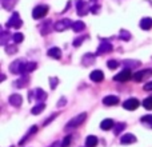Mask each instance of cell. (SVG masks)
Instances as JSON below:
<instances>
[{"label":"cell","instance_id":"1","mask_svg":"<svg viewBox=\"0 0 152 147\" xmlns=\"http://www.w3.org/2000/svg\"><path fill=\"white\" fill-rule=\"evenodd\" d=\"M86 118H87V114L86 112H81V114H79L77 116H75V118H72L71 121L67 123V129H74V127H77V126H80L81 123H83L84 121H86Z\"/></svg>","mask_w":152,"mask_h":147},{"label":"cell","instance_id":"2","mask_svg":"<svg viewBox=\"0 0 152 147\" xmlns=\"http://www.w3.org/2000/svg\"><path fill=\"white\" fill-rule=\"evenodd\" d=\"M72 24H74V23H72L69 19H64V20L58 21V23L53 26V28H55V31L61 32V31H66V29L69 28V27H72Z\"/></svg>","mask_w":152,"mask_h":147},{"label":"cell","instance_id":"3","mask_svg":"<svg viewBox=\"0 0 152 147\" xmlns=\"http://www.w3.org/2000/svg\"><path fill=\"white\" fill-rule=\"evenodd\" d=\"M21 24H23V21L20 20V18H19V13L18 12H13L12 16H11V19L8 20L7 23V27H12V28H19V27H21Z\"/></svg>","mask_w":152,"mask_h":147},{"label":"cell","instance_id":"4","mask_svg":"<svg viewBox=\"0 0 152 147\" xmlns=\"http://www.w3.org/2000/svg\"><path fill=\"white\" fill-rule=\"evenodd\" d=\"M47 12H48V7H45V5H37L32 11V16H34V19H42L47 15Z\"/></svg>","mask_w":152,"mask_h":147},{"label":"cell","instance_id":"5","mask_svg":"<svg viewBox=\"0 0 152 147\" xmlns=\"http://www.w3.org/2000/svg\"><path fill=\"white\" fill-rule=\"evenodd\" d=\"M150 76H152V70H142V71L136 72L132 78L135 82H143L144 79H148Z\"/></svg>","mask_w":152,"mask_h":147},{"label":"cell","instance_id":"6","mask_svg":"<svg viewBox=\"0 0 152 147\" xmlns=\"http://www.w3.org/2000/svg\"><path fill=\"white\" fill-rule=\"evenodd\" d=\"M123 107L128 111H134L139 107V100H137L136 98H129V99H127L126 102L123 103Z\"/></svg>","mask_w":152,"mask_h":147},{"label":"cell","instance_id":"7","mask_svg":"<svg viewBox=\"0 0 152 147\" xmlns=\"http://www.w3.org/2000/svg\"><path fill=\"white\" fill-rule=\"evenodd\" d=\"M132 76H134V75L131 74L129 70H124V71L119 72L118 75L113 76V80H116V82H127V80H129Z\"/></svg>","mask_w":152,"mask_h":147},{"label":"cell","instance_id":"8","mask_svg":"<svg viewBox=\"0 0 152 147\" xmlns=\"http://www.w3.org/2000/svg\"><path fill=\"white\" fill-rule=\"evenodd\" d=\"M112 51V44L108 42H103L102 44L97 47L96 50V55H103V54H107V52H111Z\"/></svg>","mask_w":152,"mask_h":147},{"label":"cell","instance_id":"9","mask_svg":"<svg viewBox=\"0 0 152 147\" xmlns=\"http://www.w3.org/2000/svg\"><path fill=\"white\" fill-rule=\"evenodd\" d=\"M23 67H24V63L20 60V59H19V60H15L10 66V71L12 74H21V71H23Z\"/></svg>","mask_w":152,"mask_h":147},{"label":"cell","instance_id":"10","mask_svg":"<svg viewBox=\"0 0 152 147\" xmlns=\"http://www.w3.org/2000/svg\"><path fill=\"white\" fill-rule=\"evenodd\" d=\"M8 102H10V104L13 106V107H20L21 102H23V98L19 94H12L10 96V99H8Z\"/></svg>","mask_w":152,"mask_h":147},{"label":"cell","instance_id":"11","mask_svg":"<svg viewBox=\"0 0 152 147\" xmlns=\"http://www.w3.org/2000/svg\"><path fill=\"white\" fill-rule=\"evenodd\" d=\"M89 78H91L92 82H96V83H100V82L104 79V74L103 71H100V70H95V71L91 72V75H89Z\"/></svg>","mask_w":152,"mask_h":147},{"label":"cell","instance_id":"12","mask_svg":"<svg viewBox=\"0 0 152 147\" xmlns=\"http://www.w3.org/2000/svg\"><path fill=\"white\" fill-rule=\"evenodd\" d=\"M103 104L105 106H116L119 104V98L115 96V95H108L103 99Z\"/></svg>","mask_w":152,"mask_h":147},{"label":"cell","instance_id":"13","mask_svg":"<svg viewBox=\"0 0 152 147\" xmlns=\"http://www.w3.org/2000/svg\"><path fill=\"white\" fill-rule=\"evenodd\" d=\"M120 142L123 143V145H132V143H135L136 142V137H135L134 134H126V135H123L121 137V139H120Z\"/></svg>","mask_w":152,"mask_h":147},{"label":"cell","instance_id":"14","mask_svg":"<svg viewBox=\"0 0 152 147\" xmlns=\"http://www.w3.org/2000/svg\"><path fill=\"white\" fill-rule=\"evenodd\" d=\"M123 64H124L126 68H136V67H140L142 62L140 60H134V59H126V60L123 62Z\"/></svg>","mask_w":152,"mask_h":147},{"label":"cell","instance_id":"15","mask_svg":"<svg viewBox=\"0 0 152 147\" xmlns=\"http://www.w3.org/2000/svg\"><path fill=\"white\" fill-rule=\"evenodd\" d=\"M76 8H77V13L80 16H84L87 12H88L87 5H86V3H84L83 0H77V1H76Z\"/></svg>","mask_w":152,"mask_h":147},{"label":"cell","instance_id":"16","mask_svg":"<svg viewBox=\"0 0 152 147\" xmlns=\"http://www.w3.org/2000/svg\"><path fill=\"white\" fill-rule=\"evenodd\" d=\"M47 54H48L50 58H53V59H60L61 58V51H60V48H58V47L50 48Z\"/></svg>","mask_w":152,"mask_h":147},{"label":"cell","instance_id":"17","mask_svg":"<svg viewBox=\"0 0 152 147\" xmlns=\"http://www.w3.org/2000/svg\"><path fill=\"white\" fill-rule=\"evenodd\" d=\"M45 98H47V94H45L42 88H36L34 91V99L35 100H39L40 102V100H44Z\"/></svg>","mask_w":152,"mask_h":147},{"label":"cell","instance_id":"18","mask_svg":"<svg viewBox=\"0 0 152 147\" xmlns=\"http://www.w3.org/2000/svg\"><path fill=\"white\" fill-rule=\"evenodd\" d=\"M95 56H96V54H87V55H84L83 56V64L84 66H91V64L95 62Z\"/></svg>","mask_w":152,"mask_h":147},{"label":"cell","instance_id":"19","mask_svg":"<svg viewBox=\"0 0 152 147\" xmlns=\"http://www.w3.org/2000/svg\"><path fill=\"white\" fill-rule=\"evenodd\" d=\"M140 27H142V29H151L152 28V19L151 18H144L142 19V21H140Z\"/></svg>","mask_w":152,"mask_h":147},{"label":"cell","instance_id":"20","mask_svg":"<svg viewBox=\"0 0 152 147\" xmlns=\"http://www.w3.org/2000/svg\"><path fill=\"white\" fill-rule=\"evenodd\" d=\"M28 82H29V78L27 75H24V76H21L19 80L15 82V86L19 87V88H23V87H26L27 84H28Z\"/></svg>","mask_w":152,"mask_h":147},{"label":"cell","instance_id":"21","mask_svg":"<svg viewBox=\"0 0 152 147\" xmlns=\"http://www.w3.org/2000/svg\"><path fill=\"white\" fill-rule=\"evenodd\" d=\"M97 142H99V140H97V138L95 137V135H89L86 139V146L87 147H96Z\"/></svg>","mask_w":152,"mask_h":147},{"label":"cell","instance_id":"22","mask_svg":"<svg viewBox=\"0 0 152 147\" xmlns=\"http://www.w3.org/2000/svg\"><path fill=\"white\" fill-rule=\"evenodd\" d=\"M34 70H36V63H35V62L24 63V67H23V71H21V74H24V72H31V71H34Z\"/></svg>","mask_w":152,"mask_h":147},{"label":"cell","instance_id":"23","mask_svg":"<svg viewBox=\"0 0 152 147\" xmlns=\"http://www.w3.org/2000/svg\"><path fill=\"white\" fill-rule=\"evenodd\" d=\"M112 126H113L112 119H104V121L100 123V129L102 130H110V129H112Z\"/></svg>","mask_w":152,"mask_h":147},{"label":"cell","instance_id":"24","mask_svg":"<svg viewBox=\"0 0 152 147\" xmlns=\"http://www.w3.org/2000/svg\"><path fill=\"white\" fill-rule=\"evenodd\" d=\"M84 28H86V24H84L83 21H80V20L75 21V23L72 24V29H74L75 32H81Z\"/></svg>","mask_w":152,"mask_h":147},{"label":"cell","instance_id":"25","mask_svg":"<svg viewBox=\"0 0 152 147\" xmlns=\"http://www.w3.org/2000/svg\"><path fill=\"white\" fill-rule=\"evenodd\" d=\"M140 122H142L144 126H147V127H150V129H152V115H144V116H142Z\"/></svg>","mask_w":152,"mask_h":147},{"label":"cell","instance_id":"26","mask_svg":"<svg viewBox=\"0 0 152 147\" xmlns=\"http://www.w3.org/2000/svg\"><path fill=\"white\" fill-rule=\"evenodd\" d=\"M44 108H45V104H44V103H40V104H37V106H35V107H32L31 114H34V115H39V114L42 112Z\"/></svg>","mask_w":152,"mask_h":147},{"label":"cell","instance_id":"27","mask_svg":"<svg viewBox=\"0 0 152 147\" xmlns=\"http://www.w3.org/2000/svg\"><path fill=\"white\" fill-rule=\"evenodd\" d=\"M36 131H37V127H36V126L31 127V129H29V131H28V134L26 135V138H23V139H21L20 142H19V145H20V146H21V145H24V142H26V140L28 139V138L31 137V135H34V134H35V132H36Z\"/></svg>","mask_w":152,"mask_h":147},{"label":"cell","instance_id":"28","mask_svg":"<svg viewBox=\"0 0 152 147\" xmlns=\"http://www.w3.org/2000/svg\"><path fill=\"white\" fill-rule=\"evenodd\" d=\"M119 37H120L121 40H124V42H128V40L131 39V34H129L128 31H126V29H121L120 34H119Z\"/></svg>","mask_w":152,"mask_h":147},{"label":"cell","instance_id":"29","mask_svg":"<svg viewBox=\"0 0 152 147\" xmlns=\"http://www.w3.org/2000/svg\"><path fill=\"white\" fill-rule=\"evenodd\" d=\"M12 40L15 43H21L24 40V35L20 34V32H16L15 35H12Z\"/></svg>","mask_w":152,"mask_h":147},{"label":"cell","instance_id":"30","mask_svg":"<svg viewBox=\"0 0 152 147\" xmlns=\"http://www.w3.org/2000/svg\"><path fill=\"white\" fill-rule=\"evenodd\" d=\"M143 106H144V108H147V110H152V98H145L144 100H143Z\"/></svg>","mask_w":152,"mask_h":147},{"label":"cell","instance_id":"31","mask_svg":"<svg viewBox=\"0 0 152 147\" xmlns=\"http://www.w3.org/2000/svg\"><path fill=\"white\" fill-rule=\"evenodd\" d=\"M71 142H72V137H71V135H68V137H66L63 139L60 147H69V146H71Z\"/></svg>","mask_w":152,"mask_h":147},{"label":"cell","instance_id":"32","mask_svg":"<svg viewBox=\"0 0 152 147\" xmlns=\"http://www.w3.org/2000/svg\"><path fill=\"white\" fill-rule=\"evenodd\" d=\"M126 127H127V124H126V123H118V124H116V127H115V134H116V135L120 134V132L123 131V130L126 129Z\"/></svg>","mask_w":152,"mask_h":147},{"label":"cell","instance_id":"33","mask_svg":"<svg viewBox=\"0 0 152 147\" xmlns=\"http://www.w3.org/2000/svg\"><path fill=\"white\" fill-rule=\"evenodd\" d=\"M107 66H108V68L115 70V68H118V67H119V62L118 60H108Z\"/></svg>","mask_w":152,"mask_h":147},{"label":"cell","instance_id":"34","mask_svg":"<svg viewBox=\"0 0 152 147\" xmlns=\"http://www.w3.org/2000/svg\"><path fill=\"white\" fill-rule=\"evenodd\" d=\"M58 84H59V79L58 78H51L50 79V86H51V88L52 90H55Z\"/></svg>","mask_w":152,"mask_h":147},{"label":"cell","instance_id":"35","mask_svg":"<svg viewBox=\"0 0 152 147\" xmlns=\"http://www.w3.org/2000/svg\"><path fill=\"white\" fill-rule=\"evenodd\" d=\"M84 39H86V36H80V37H77V39H75L74 40V47H79V46L83 43Z\"/></svg>","mask_w":152,"mask_h":147},{"label":"cell","instance_id":"36","mask_svg":"<svg viewBox=\"0 0 152 147\" xmlns=\"http://www.w3.org/2000/svg\"><path fill=\"white\" fill-rule=\"evenodd\" d=\"M7 39H8V32H7V31H3V32H1V40H0V43L4 46L5 42H7Z\"/></svg>","mask_w":152,"mask_h":147},{"label":"cell","instance_id":"37","mask_svg":"<svg viewBox=\"0 0 152 147\" xmlns=\"http://www.w3.org/2000/svg\"><path fill=\"white\" fill-rule=\"evenodd\" d=\"M5 51H7V54H15L16 51H18V48H16L15 46H8V47L5 48Z\"/></svg>","mask_w":152,"mask_h":147},{"label":"cell","instance_id":"38","mask_svg":"<svg viewBox=\"0 0 152 147\" xmlns=\"http://www.w3.org/2000/svg\"><path fill=\"white\" fill-rule=\"evenodd\" d=\"M56 116H58V114H53V115H51V116H50V118H48V119H47V121H45V122H44V126H47V124H50V123H51V121H53V119H55V118H56Z\"/></svg>","mask_w":152,"mask_h":147},{"label":"cell","instance_id":"39","mask_svg":"<svg viewBox=\"0 0 152 147\" xmlns=\"http://www.w3.org/2000/svg\"><path fill=\"white\" fill-rule=\"evenodd\" d=\"M66 103H67L66 98H61L60 102H58V107H63V106H66Z\"/></svg>","mask_w":152,"mask_h":147},{"label":"cell","instance_id":"40","mask_svg":"<svg viewBox=\"0 0 152 147\" xmlns=\"http://www.w3.org/2000/svg\"><path fill=\"white\" fill-rule=\"evenodd\" d=\"M144 90H145V91H152V82L144 84Z\"/></svg>","mask_w":152,"mask_h":147},{"label":"cell","instance_id":"41","mask_svg":"<svg viewBox=\"0 0 152 147\" xmlns=\"http://www.w3.org/2000/svg\"><path fill=\"white\" fill-rule=\"evenodd\" d=\"M97 11H99V7H97V5H95V7L91 8V12H94V13H96Z\"/></svg>","mask_w":152,"mask_h":147},{"label":"cell","instance_id":"42","mask_svg":"<svg viewBox=\"0 0 152 147\" xmlns=\"http://www.w3.org/2000/svg\"><path fill=\"white\" fill-rule=\"evenodd\" d=\"M51 147H58V142H56V143H53V145L51 146Z\"/></svg>","mask_w":152,"mask_h":147},{"label":"cell","instance_id":"43","mask_svg":"<svg viewBox=\"0 0 152 147\" xmlns=\"http://www.w3.org/2000/svg\"><path fill=\"white\" fill-rule=\"evenodd\" d=\"M11 147H12V146H11Z\"/></svg>","mask_w":152,"mask_h":147}]
</instances>
